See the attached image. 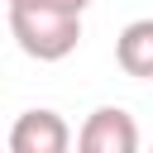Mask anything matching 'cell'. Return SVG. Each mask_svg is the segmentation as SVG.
I'll return each mask as SVG.
<instances>
[{
  "label": "cell",
  "instance_id": "1",
  "mask_svg": "<svg viewBox=\"0 0 153 153\" xmlns=\"http://www.w3.org/2000/svg\"><path fill=\"white\" fill-rule=\"evenodd\" d=\"M10 33L24 57L33 62H62L81 43V14L53 10V5H10Z\"/></svg>",
  "mask_w": 153,
  "mask_h": 153
},
{
  "label": "cell",
  "instance_id": "2",
  "mask_svg": "<svg viewBox=\"0 0 153 153\" xmlns=\"http://www.w3.org/2000/svg\"><path fill=\"white\" fill-rule=\"evenodd\" d=\"M76 153H139V120L120 105H100L76 129Z\"/></svg>",
  "mask_w": 153,
  "mask_h": 153
},
{
  "label": "cell",
  "instance_id": "3",
  "mask_svg": "<svg viewBox=\"0 0 153 153\" xmlns=\"http://www.w3.org/2000/svg\"><path fill=\"white\" fill-rule=\"evenodd\" d=\"M10 153H72V124L57 110H24L10 124Z\"/></svg>",
  "mask_w": 153,
  "mask_h": 153
},
{
  "label": "cell",
  "instance_id": "4",
  "mask_svg": "<svg viewBox=\"0 0 153 153\" xmlns=\"http://www.w3.org/2000/svg\"><path fill=\"white\" fill-rule=\"evenodd\" d=\"M115 62L129 76H153V19H134L124 24V33L115 38Z\"/></svg>",
  "mask_w": 153,
  "mask_h": 153
},
{
  "label": "cell",
  "instance_id": "5",
  "mask_svg": "<svg viewBox=\"0 0 153 153\" xmlns=\"http://www.w3.org/2000/svg\"><path fill=\"white\" fill-rule=\"evenodd\" d=\"M10 5H53V10H72V14H81L91 0H10Z\"/></svg>",
  "mask_w": 153,
  "mask_h": 153
}]
</instances>
